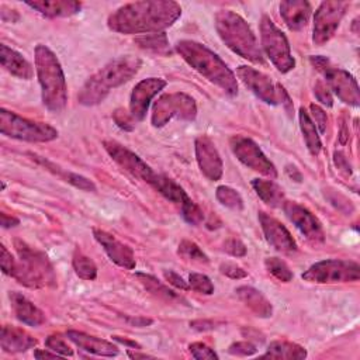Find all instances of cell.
Segmentation results:
<instances>
[{
  "label": "cell",
  "instance_id": "obj_44",
  "mask_svg": "<svg viewBox=\"0 0 360 360\" xmlns=\"http://www.w3.org/2000/svg\"><path fill=\"white\" fill-rule=\"evenodd\" d=\"M256 346L250 342H235L228 347V352L233 356H252L256 353Z\"/></svg>",
  "mask_w": 360,
  "mask_h": 360
},
{
  "label": "cell",
  "instance_id": "obj_5",
  "mask_svg": "<svg viewBox=\"0 0 360 360\" xmlns=\"http://www.w3.org/2000/svg\"><path fill=\"white\" fill-rule=\"evenodd\" d=\"M215 28L225 45L235 53L250 62L263 63V53L257 39L239 14L231 10L218 11L215 14Z\"/></svg>",
  "mask_w": 360,
  "mask_h": 360
},
{
  "label": "cell",
  "instance_id": "obj_30",
  "mask_svg": "<svg viewBox=\"0 0 360 360\" xmlns=\"http://www.w3.org/2000/svg\"><path fill=\"white\" fill-rule=\"evenodd\" d=\"M252 187L259 195V198L270 207H281L284 204L283 188L273 180L253 179Z\"/></svg>",
  "mask_w": 360,
  "mask_h": 360
},
{
  "label": "cell",
  "instance_id": "obj_14",
  "mask_svg": "<svg viewBox=\"0 0 360 360\" xmlns=\"http://www.w3.org/2000/svg\"><path fill=\"white\" fill-rule=\"evenodd\" d=\"M236 75L243 82V84L250 89L262 101L271 105L281 101V96L285 91L284 87L278 83H273L271 79L264 73L250 66H239L236 69Z\"/></svg>",
  "mask_w": 360,
  "mask_h": 360
},
{
  "label": "cell",
  "instance_id": "obj_15",
  "mask_svg": "<svg viewBox=\"0 0 360 360\" xmlns=\"http://www.w3.org/2000/svg\"><path fill=\"white\" fill-rule=\"evenodd\" d=\"M103 145H104V149L107 150V153L112 158V160L118 166H121L125 172H128L134 177L141 179L145 183L150 184V181L153 180L156 173L136 153H134L132 150H129L128 148L122 146L121 143H118L115 141H104Z\"/></svg>",
  "mask_w": 360,
  "mask_h": 360
},
{
  "label": "cell",
  "instance_id": "obj_47",
  "mask_svg": "<svg viewBox=\"0 0 360 360\" xmlns=\"http://www.w3.org/2000/svg\"><path fill=\"white\" fill-rule=\"evenodd\" d=\"M219 271H221L222 274H225L226 277L233 278V280L245 278V277L248 276V273H246L242 267H239V266H236V264H233V263H222V264L219 266Z\"/></svg>",
  "mask_w": 360,
  "mask_h": 360
},
{
  "label": "cell",
  "instance_id": "obj_31",
  "mask_svg": "<svg viewBox=\"0 0 360 360\" xmlns=\"http://www.w3.org/2000/svg\"><path fill=\"white\" fill-rule=\"evenodd\" d=\"M135 277L139 280V283L145 287L146 291L156 295L158 298L165 300L167 302H184V304H187V301L181 295H179L177 292L170 290L167 285L162 284L156 277H153L150 274H145V273H136Z\"/></svg>",
  "mask_w": 360,
  "mask_h": 360
},
{
  "label": "cell",
  "instance_id": "obj_17",
  "mask_svg": "<svg viewBox=\"0 0 360 360\" xmlns=\"http://www.w3.org/2000/svg\"><path fill=\"white\" fill-rule=\"evenodd\" d=\"M259 222L267 243L281 253H294L297 250V242L290 231L274 217L260 211Z\"/></svg>",
  "mask_w": 360,
  "mask_h": 360
},
{
  "label": "cell",
  "instance_id": "obj_4",
  "mask_svg": "<svg viewBox=\"0 0 360 360\" xmlns=\"http://www.w3.org/2000/svg\"><path fill=\"white\" fill-rule=\"evenodd\" d=\"M35 69L44 105L52 112L62 111L68 101L65 75L56 55L41 44L35 46Z\"/></svg>",
  "mask_w": 360,
  "mask_h": 360
},
{
  "label": "cell",
  "instance_id": "obj_41",
  "mask_svg": "<svg viewBox=\"0 0 360 360\" xmlns=\"http://www.w3.org/2000/svg\"><path fill=\"white\" fill-rule=\"evenodd\" d=\"M112 118H114L115 124H117L121 129L132 131L134 127H135V120L132 118V115H131L129 112H127L125 110H122V108L115 110L114 114H112Z\"/></svg>",
  "mask_w": 360,
  "mask_h": 360
},
{
  "label": "cell",
  "instance_id": "obj_16",
  "mask_svg": "<svg viewBox=\"0 0 360 360\" xmlns=\"http://www.w3.org/2000/svg\"><path fill=\"white\" fill-rule=\"evenodd\" d=\"M283 210L295 228L311 242L321 243L325 240V232L319 219L305 207L295 201H284Z\"/></svg>",
  "mask_w": 360,
  "mask_h": 360
},
{
  "label": "cell",
  "instance_id": "obj_13",
  "mask_svg": "<svg viewBox=\"0 0 360 360\" xmlns=\"http://www.w3.org/2000/svg\"><path fill=\"white\" fill-rule=\"evenodd\" d=\"M349 4L346 1H323L314 15V44L323 45L336 32Z\"/></svg>",
  "mask_w": 360,
  "mask_h": 360
},
{
  "label": "cell",
  "instance_id": "obj_3",
  "mask_svg": "<svg viewBox=\"0 0 360 360\" xmlns=\"http://www.w3.org/2000/svg\"><path fill=\"white\" fill-rule=\"evenodd\" d=\"M176 51L193 69H195L211 83L221 87L226 94H238V82L233 72L205 45L195 41L183 39L176 44Z\"/></svg>",
  "mask_w": 360,
  "mask_h": 360
},
{
  "label": "cell",
  "instance_id": "obj_35",
  "mask_svg": "<svg viewBox=\"0 0 360 360\" xmlns=\"http://www.w3.org/2000/svg\"><path fill=\"white\" fill-rule=\"evenodd\" d=\"M136 42L139 44L141 48L143 49H149V51H155L158 53H166L169 51V42L166 38L165 32H158V34H152V35H143L136 38Z\"/></svg>",
  "mask_w": 360,
  "mask_h": 360
},
{
  "label": "cell",
  "instance_id": "obj_25",
  "mask_svg": "<svg viewBox=\"0 0 360 360\" xmlns=\"http://www.w3.org/2000/svg\"><path fill=\"white\" fill-rule=\"evenodd\" d=\"M25 4L45 17H69L80 11L82 3L73 0H35Z\"/></svg>",
  "mask_w": 360,
  "mask_h": 360
},
{
  "label": "cell",
  "instance_id": "obj_49",
  "mask_svg": "<svg viewBox=\"0 0 360 360\" xmlns=\"http://www.w3.org/2000/svg\"><path fill=\"white\" fill-rule=\"evenodd\" d=\"M217 322L215 321H212V319H197V321H193V322H190V326L193 328V329H195V330H200V332H202V330H211V329H214V328H217Z\"/></svg>",
  "mask_w": 360,
  "mask_h": 360
},
{
  "label": "cell",
  "instance_id": "obj_56",
  "mask_svg": "<svg viewBox=\"0 0 360 360\" xmlns=\"http://www.w3.org/2000/svg\"><path fill=\"white\" fill-rule=\"evenodd\" d=\"M128 356L131 359H150L152 357V356L145 354V353H134V352H128Z\"/></svg>",
  "mask_w": 360,
  "mask_h": 360
},
{
  "label": "cell",
  "instance_id": "obj_42",
  "mask_svg": "<svg viewBox=\"0 0 360 360\" xmlns=\"http://www.w3.org/2000/svg\"><path fill=\"white\" fill-rule=\"evenodd\" d=\"M0 264H1L3 273L13 277L17 262H15V259L11 256V253L7 250V248L4 245L0 246Z\"/></svg>",
  "mask_w": 360,
  "mask_h": 360
},
{
  "label": "cell",
  "instance_id": "obj_39",
  "mask_svg": "<svg viewBox=\"0 0 360 360\" xmlns=\"http://www.w3.org/2000/svg\"><path fill=\"white\" fill-rule=\"evenodd\" d=\"M45 346L49 350H53V352H56L60 356H73V350L70 349V346L59 335L48 336L46 340H45Z\"/></svg>",
  "mask_w": 360,
  "mask_h": 360
},
{
  "label": "cell",
  "instance_id": "obj_54",
  "mask_svg": "<svg viewBox=\"0 0 360 360\" xmlns=\"http://www.w3.org/2000/svg\"><path fill=\"white\" fill-rule=\"evenodd\" d=\"M127 319H128V322H131L132 325H135V326H138V328L146 326V325H150V323H152V319H149V318H142V316H139V318H127Z\"/></svg>",
  "mask_w": 360,
  "mask_h": 360
},
{
  "label": "cell",
  "instance_id": "obj_38",
  "mask_svg": "<svg viewBox=\"0 0 360 360\" xmlns=\"http://www.w3.org/2000/svg\"><path fill=\"white\" fill-rule=\"evenodd\" d=\"M188 285L191 290L205 295H210L214 292V284L205 274H201V273H191L188 276Z\"/></svg>",
  "mask_w": 360,
  "mask_h": 360
},
{
  "label": "cell",
  "instance_id": "obj_27",
  "mask_svg": "<svg viewBox=\"0 0 360 360\" xmlns=\"http://www.w3.org/2000/svg\"><path fill=\"white\" fill-rule=\"evenodd\" d=\"M238 298L257 316L270 318L273 314L271 302L256 288L250 285H240L235 290Z\"/></svg>",
  "mask_w": 360,
  "mask_h": 360
},
{
  "label": "cell",
  "instance_id": "obj_33",
  "mask_svg": "<svg viewBox=\"0 0 360 360\" xmlns=\"http://www.w3.org/2000/svg\"><path fill=\"white\" fill-rule=\"evenodd\" d=\"M72 264H73V269H75L76 274L80 278H83V280H94L97 277V266H96V263L89 256H86L83 252H80L79 249H76L75 253H73Z\"/></svg>",
  "mask_w": 360,
  "mask_h": 360
},
{
  "label": "cell",
  "instance_id": "obj_55",
  "mask_svg": "<svg viewBox=\"0 0 360 360\" xmlns=\"http://www.w3.org/2000/svg\"><path fill=\"white\" fill-rule=\"evenodd\" d=\"M112 339H114V340H117V342H120V343H122V345H127V346H131V347H138V349H141V346H139L136 342H134V340L122 339V338H120V336H112Z\"/></svg>",
  "mask_w": 360,
  "mask_h": 360
},
{
  "label": "cell",
  "instance_id": "obj_2",
  "mask_svg": "<svg viewBox=\"0 0 360 360\" xmlns=\"http://www.w3.org/2000/svg\"><path fill=\"white\" fill-rule=\"evenodd\" d=\"M141 63V59L132 55L112 59L87 79L77 96L79 103L83 105L101 103L112 89L134 77L139 70Z\"/></svg>",
  "mask_w": 360,
  "mask_h": 360
},
{
  "label": "cell",
  "instance_id": "obj_50",
  "mask_svg": "<svg viewBox=\"0 0 360 360\" xmlns=\"http://www.w3.org/2000/svg\"><path fill=\"white\" fill-rule=\"evenodd\" d=\"M333 159H335V165L338 166V169H340L342 172H346L347 174L350 173V165L342 152H335Z\"/></svg>",
  "mask_w": 360,
  "mask_h": 360
},
{
  "label": "cell",
  "instance_id": "obj_23",
  "mask_svg": "<svg viewBox=\"0 0 360 360\" xmlns=\"http://www.w3.org/2000/svg\"><path fill=\"white\" fill-rule=\"evenodd\" d=\"M0 345L4 352L21 353L34 347L37 345V339H34L28 332L20 328L4 325L1 328Z\"/></svg>",
  "mask_w": 360,
  "mask_h": 360
},
{
  "label": "cell",
  "instance_id": "obj_36",
  "mask_svg": "<svg viewBox=\"0 0 360 360\" xmlns=\"http://www.w3.org/2000/svg\"><path fill=\"white\" fill-rule=\"evenodd\" d=\"M264 266L267 269V271L277 278L281 283H288L292 280V271L290 270V267L278 257H267L264 260Z\"/></svg>",
  "mask_w": 360,
  "mask_h": 360
},
{
  "label": "cell",
  "instance_id": "obj_19",
  "mask_svg": "<svg viewBox=\"0 0 360 360\" xmlns=\"http://www.w3.org/2000/svg\"><path fill=\"white\" fill-rule=\"evenodd\" d=\"M195 159L201 173L210 180H219L222 176V160L212 141L201 135L195 139Z\"/></svg>",
  "mask_w": 360,
  "mask_h": 360
},
{
  "label": "cell",
  "instance_id": "obj_45",
  "mask_svg": "<svg viewBox=\"0 0 360 360\" xmlns=\"http://www.w3.org/2000/svg\"><path fill=\"white\" fill-rule=\"evenodd\" d=\"M309 110H311V115H312V118H311L312 122L319 129V132L323 134L326 131V122H328L326 112L319 105H316V104H311Z\"/></svg>",
  "mask_w": 360,
  "mask_h": 360
},
{
  "label": "cell",
  "instance_id": "obj_9",
  "mask_svg": "<svg viewBox=\"0 0 360 360\" xmlns=\"http://www.w3.org/2000/svg\"><path fill=\"white\" fill-rule=\"evenodd\" d=\"M314 68L321 72L326 80V86L332 90L343 103L357 107L360 103L359 86L354 77L339 68L330 65V62L325 56H311L309 58Z\"/></svg>",
  "mask_w": 360,
  "mask_h": 360
},
{
  "label": "cell",
  "instance_id": "obj_48",
  "mask_svg": "<svg viewBox=\"0 0 360 360\" xmlns=\"http://www.w3.org/2000/svg\"><path fill=\"white\" fill-rule=\"evenodd\" d=\"M163 276H165V278H166V281H169L172 285H174L176 288H180V290H190V285L177 274V273H174V271H172V270H165L163 271Z\"/></svg>",
  "mask_w": 360,
  "mask_h": 360
},
{
  "label": "cell",
  "instance_id": "obj_51",
  "mask_svg": "<svg viewBox=\"0 0 360 360\" xmlns=\"http://www.w3.org/2000/svg\"><path fill=\"white\" fill-rule=\"evenodd\" d=\"M18 224H20L18 218H15L13 215H7L6 212H1V226L3 228H11V226H15Z\"/></svg>",
  "mask_w": 360,
  "mask_h": 360
},
{
  "label": "cell",
  "instance_id": "obj_11",
  "mask_svg": "<svg viewBox=\"0 0 360 360\" xmlns=\"http://www.w3.org/2000/svg\"><path fill=\"white\" fill-rule=\"evenodd\" d=\"M197 107L194 100L184 93H169L159 97L152 108L153 127H163L173 118L191 121L195 118Z\"/></svg>",
  "mask_w": 360,
  "mask_h": 360
},
{
  "label": "cell",
  "instance_id": "obj_46",
  "mask_svg": "<svg viewBox=\"0 0 360 360\" xmlns=\"http://www.w3.org/2000/svg\"><path fill=\"white\" fill-rule=\"evenodd\" d=\"M315 96L318 98V101H321L323 105L326 107H332L333 105V98L330 94V90L328 89V86L323 82H316L315 84Z\"/></svg>",
  "mask_w": 360,
  "mask_h": 360
},
{
  "label": "cell",
  "instance_id": "obj_40",
  "mask_svg": "<svg viewBox=\"0 0 360 360\" xmlns=\"http://www.w3.org/2000/svg\"><path fill=\"white\" fill-rule=\"evenodd\" d=\"M190 353L193 354L194 359L197 360H207V359H218V354L205 343L201 342H194L188 346Z\"/></svg>",
  "mask_w": 360,
  "mask_h": 360
},
{
  "label": "cell",
  "instance_id": "obj_29",
  "mask_svg": "<svg viewBox=\"0 0 360 360\" xmlns=\"http://www.w3.org/2000/svg\"><path fill=\"white\" fill-rule=\"evenodd\" d=\"M262 357L267 359H277V360H302L307 357V350L292 342L287 340H276L271 342L266 350V353Z\"/></svg>",
  "mask_w": 360,
  "mask_h": 360
},
{
  "label": "cell",
  "instance_id": "obj_34",
  "mask_svg": "<svg viewBox=\"0 0 360 360\" xmlns=\"http://www.w3.org/2000/svg\"><path fill=\"white\" fill-rule=\"evenodd\" d=\"M215 195H217V200L226 208H231L235 211H240L243 208V200L240 194L229 186H219L217 188Z\"/></svg>",
  "mask_w": 360,
  "mask_h": 360
},
{
  "label": "cell",
  "instance_id": "obj_20",
  "mask_svg": "<svg viewBox=\"0 0 360 360\" xmlns=\"http://www.w3.org/2000/svg\"><path fill=\"white\" fill-rule=\"evenodd\" d=\"M93 235H94V239L103 246L104 252L107 253L111 262H114L117 266L124 267L127 270L135 269L136 266L135 255L128 245L122 243L115 236L101 229H93Z\"/></svg>",
  "mask_w": 360,
  "mask_h": 360
},
{
  "label": "cell",
  "instance_id": "obj_6",
  "mask_svg": "<svg viewBox=\"0 0 360 360\" xmlns=\"http://www.w3.org/2000/svg\"><path fill=\"white\" fill-rule=\"evenodd\" d=\"M14 248L20 257V263L15 264L13 277L20 284L30 288H39L55 284L53 269L42 252L32 249L20 239L14 240Z\"/></svg>",
  "mask_w": 360,
  "mask_h": 360
},
{
  "label": "cell",
  "instance_id": "obj_18",
  "mask_svg": "<svg viewBox=\"0 0 360 360\" xmlns=\"http://www.w3.org/2000/svg\"><path fill=\"white\" fill-rule=\"evenodd\" d=\"M166 86V80L160 77H149L141 80L132 90L129 98V114L136 121L145 118L150 100Z\"/></svg>",
  "mask_w": 360,
  "mask_h": 360
},
{
  "label": "cell",
  "instance_id": "obj_10",
  "mask_svg": "<svg viewBox=\"0 0 360 360\" xmlns=\"http://www.w3.org/2000/svg\"><path fill=\"white\" fill-rule=\"evenodd\" d=\"M302 278L315 284H336L357 281L360 278V266L352 260L328 259L314 263Z\"/></svg>",
  "mask_w": 360,
  "mask_h": 360
},
{
  "label": "cell",
  "instance_id": "obj_21",
  "mask_svg": "<svg viewBox=\"0 0 360 360\" xmlns=\"http://www.w3.org/2000/svg\"><path fill=\"white\" fill-rule=\"evenodd\" d=\"M66 336L79 349H82L87 353H91V354H96V356H104V357H112V356L118 354V347L115 345H112L111 342H107L104 339L90 336L84 332L68 330Z\"/></svg>",
  "mask_w": 360,
  "mask_h": 360
},
{
  "label": "cell",
  "instance_id": "obj_53",
  "mask_svg": "<svg viewBox=\"0 0 360 360\" xmlns=\"http://www.w3.org/2000/svg\"><path fill=\"white\" fill-rule=\"evenodd\" d=\"M285 172H287V174H288L292 180H295V181H301V180H302L301 173L298 172V169H297L294 165H287V166H285Z\"/></svg>",
  "mask_w": 360,
  "mask_h": 360
},
{
  "label": "cell",
  "instance_id": "obj_28",
  "mask_svg": "<svg viewBox=\"0 0 360 360\" xmlns=\"http://www.w3.org/2000/svg\"><path fill=\"white\" fill-rule=\"evenodd\" d=\"M32 159H35L38 163H41L46 170L58 174L59 177H62L65 181L70 183L72 186H75L76 188H80L83 191H96V186L91 180H89L87 177L82 176V174H77V173H72V172H66L63 169H60L59 166H56L55 163L44 159L42 156H38V155H31Z\"/></svg>",
  "mask_w": 360,
  "mask_h": 360
},
{
  "label": "cell",
  "instance_id": "obj_1",
  "mask_svg": "<svg viewBox=\"0 0 360 360\" xmlns=\"http://www.w3.org/2000/svg\"><path fill=\"white\" fill-rule=\"evenodd\" d=\"M181 15V7L170 0L135 1L121 6L108 17V28L121 34L163 31Z\"/></svg>",
  "mask_w": 360,
  "mask_h": 360
},
{
  "label": "cell",
  "instance_id": "obj_26",
  "mask_svg": "<svg viewBox=\"0 0 360 360\" xmlns=\"http://www.w3.org/2000/svg\"><path fill=\"white\" fill-rule=\"evenodd\" d=\"M0 62H1V66L8 73H11L18 79L30 80L34 75V70L30 62L20 52L8 48L4 44L0 45Z\"/></svg>",
  "mask_w": 360,
  "mask_h": 360
},
{
  "label": "cell",
  "instance_id": "obj_22",
  "mask_svg": "<svg viewBox=\"0 0 360 360\" xmlns=\"http://www.w3.org/2000/svg\"><path fill=\"white\" fill-rule=\"evenodd\" d=\"M280 14L290 30L298 31L308 24L311 15V4L305 0L281 1Z\"/></svg>",
  "mask_w": 360,
  "mask_h": 360
},
{
  "label": "cell",
  "instance_id": "obj_37",
  "mask_svg": "<svg viewBox=\"0 0 360 360\" xmlns=\"http://www.w3.org/2000/svg\"><path fill=\"white\" fill-rule=\"evenodd\" d=\"M179 255L183 259L194 263H208V256L193 240H187V239L181 240L179 245Z\"/></svg>",
  "mask_w": 360,
  "mask_h": 360
},
{
  "label": "cell",
  "instance_id": "obj_43",
  "mask_svg": "<svg viewBox=\"0 0 360 360\" xmlns=\"http://www.w3.org/2000/svg\"><path fill=\"white\" fill-rule=\"evenodd\" d=\"M224 250L235 257H242L246 255V246L238 238H229L224 243Z\"/></svg>",
  "mask_w": 360,
  "mask_h": 360
},
{
  "label": "cell",
  "instance_id": "obj_32",
  "mask_svg": "<svg viewBox=\"0 0 360 360\" xmlns=\"http://www.w3.org/2000/svg\"><path fill=\"white\" fill-rule=\"evenodd\" d=\"M298 118H300V128H301V132L304 135V141L307 143V148H308L311 155L316 156L321 152V148H322L318 129H316L315 124L312 122L311 115L304 110V107L300 108Z\"/></svg>",
  "mask_w": 360,
  "mask_h": 360
},
{
  "label": "cell",
  "instance_id": "obj_24",
  "mask_svg": "<svg viewBox=\"0 0 360 360\" xmlns=\"http://www.w3.org/2000/svg\"><path fill=\"white\" fill-rule=\"evenodd\" d=\"M11 308L18 321L30 326H39L45 322V314L20 292L10 294Z\"/></svg>",
  "mask_w": 360,
  "mask_h": 360
},
{
  "label": "cell",
  "instance_id": "obj_7",
  "mask_svg": "<svg viewBox=\"0 0 360 360\" xmlns=\"http://www.w3.org/2000/svg\"><path fill=\"white\" fill-rule=\"evenodd\" d=\"M0 132L8 138L27 142H49L58 136L53 127L27 120L6 108L0 110Z\"/></svg>",
  "mask_w": 360,
  "mask_h": 360
},
{
  "label": "cell",
  "instance_id": "obj_52",
  "mask_svg": "<svg viewBox=\"0 0 360 360\" xmlns=\"http://www.w3.org/2000/svg\"><path fill=\"white\" fill-rule=\"evenodd\" d=\"M34 357L35 359H56V357H62L60 354H58L56 352H48V350H41V349H37L34 352Z\"/></svg>",
  "mask_w": 360,
  "mask_h": 360
},
{
  "label": "cell",
  "instance_id": "obj_8",
  "mask_svg": "<svg viewBox=\"0 0 360 360\" xmlns=\"http://www.w3.org/2000/svg\"><path fill=\"white\" fill-rule=\"evenodd\" d=\"M260 38L266 55L278 72L287 73L294 69L295 59L291 55L290 44L283 31L267 15H263L260 21Z\"/></svg>",
  "mask_w": 360,
  "mask_h": 360
},
{
  "label": "cell",
  "instance_id": "obj_12",
  "mask_svg": "<svg viewBox=\"0 0 360 360\" xmlns=\"http://www.w3.org/2000/svg\"><path fill=\"white\" fill-rule=\"evenodd\" d=\"M229 145L233 155L245 166H248L249 169L260 174H264L273 179L277 177V170L274 165L266 158V155L262 152V149L257 146L255 141L243 135H233L229 141Z\"/></svg>",
  "mask_w": 360,
  "mask_h": 360
}]
</instances>
